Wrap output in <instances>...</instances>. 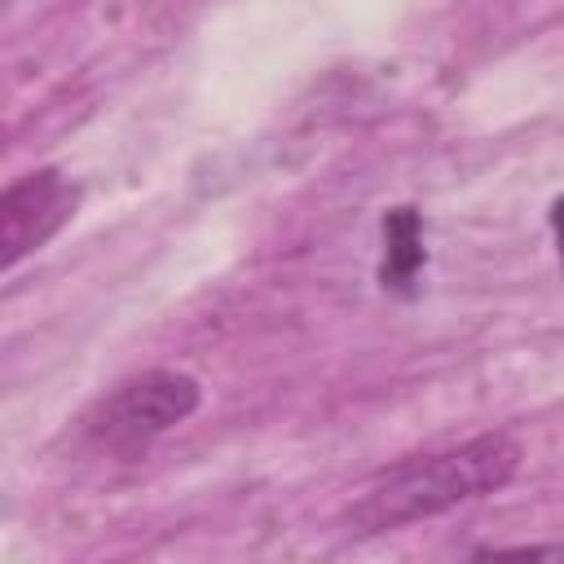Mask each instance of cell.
I'll use <instances>...</instances> for the list:
<instances>
[{"instance_id":"obj_1","label":"cell","mask_w":564,"mask_h":564,"mask_svg":"<svg viewBox=\"0 0 564 564\" xmlns=\"http://www.w3.org/2000/svg\"><path fill=\"white\" fill-rule=\"evenodd\" d=\"M520 441L511 432H480L463 445L414 454L388 467L348 511L352 533H388L414 520H432L463 502L498 494L520 471Z\"/></svg>"},{"instance_id":"obj_2","label":"cell","mask_w":564,"mask_h":564,"mask_svg":"<svg viewBox=\"0 0 564 564\" xmlns=\"http://www.w3.org/2000/svg\"><path fill=\"white\" fill-rule=\"evenodd\" d=\"M203 401V388L185 370H145L137 379H123L110 388L84 419L79 436L88 449L110 458H137L145 454L163 432L185 423Z\"/></svg>"},{"instance_id":"obj_3","label":"cell","mask_w":564,"mask_h":564,"mask_svg":"<svg viewBox=\"0 0 564 564\" xmlns=\"http://www.w3.org/2000/svg\"><path fill=\"white\" fill-rule=\"evenodd\" d=\"M79 207V189L62 167H35L0 194V269H18Z\"/></svg>"},{"instance_id":"obj_4","label":"cell","mask_w":564,"mask_h":564,"mask_svg":"<svg viewBox=\"0 0 564 564\" xmlns=\"http://www.w3.org/2000/svg\"><path fill=\"white\" fill-rule=\"evenodd\" d=\"M423 269V225L414 207H392L383 216V264L379 278L392 291H405Z\"/></svg>"},{"instance_id":"obj_5","label":"cell","mask_w":564,"mask_h":564,"mask_svg":"<svg viewBox=\"0 0 564 564\" xmlns=\"http://www.w3.org/2000/svg\"><path fill=\"white\" fill-rule=\"evenodd\" d=\"M494 551H516V555H564V546H542V542H529V546H494Z\"/></svg>"},{"instance_id":"obj_6","label":"cell","mask_w":564,"mask_h":564,"mask_svg":"<svg viewBox=\"0 0 564 564\" xmlns=\"http://www.w3.org/2000/svg\"><path fill=\"white\" fill-rule=\"evenodd\" d=\"M551 225H555V242H560V260H564V198H555V207H551Z\"/></svg>"}]
</instances>
